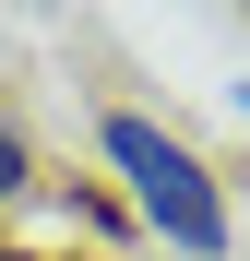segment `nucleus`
Instances as JSON below:
<instances>
[{"label": "nucleus", "mask_w": 250, "mask_h": 261, "mask_svg": "<svg viewBox=\"0 0 250 261\" xmlns=\"http://www.w3.org/2000/svg\"><path fill=\"white\" fill-rule=\"evenodd\" d=\"M96 166L119 178V214L155 249H179V261H226L238 249V202L215 178V154L191 130H167L155 107H96Z\"/></svg>", "instance_id": "f257e3e1"}, {"label": "nucleus", "mask_w": 250, "mask_h": 261, "mask_svg": "<svg viewBox=\"0 0 250 261\" xmlns=\"http://www.w3.org/2000/svg\"><path fill=\"white\" fill-rule=\"evenodd\" d=\"M36 190H48V166H36V130H24L12 107H0V214H24Z\"/></svg>", "instance_id": "f03ea898"}]
</instances>
